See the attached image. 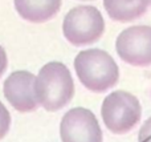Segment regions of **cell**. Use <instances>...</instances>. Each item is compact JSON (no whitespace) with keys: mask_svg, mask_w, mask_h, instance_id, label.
<instances>
[{"mask_svg":"<svg viewBox=\"0 0 151 142\" xmlns=\"http://www.w3.org/2000/svg\"><path fill=\"white\" fill-rule=\"evenodd\" d=\"M35 94L39 105L48 112L68 105L74 96V81L68 66L58 61L45 64L35 79Z\"/></svg>","mask_w":151,"mask_h":142,"instance_id":"obj_1","label":"cell"},{"mask_svg":"<svg viewBox=\"0 0 151 142\" xmlns=\"http://www.w3.org/2000/svg\"><path fill=\"white\" fill-rule=\"evenodd\" d=\"M74 71L81 84L94 93L111 89L119 80L115 60L99 48L81 50L74 58Z\"/></svg>","mask_w":151,"mask_h":142,"instance_id":"obj_2","label":"cell"},{"mask_svg":"<svg viewBox=\"0 0 151 142\" xmlns=\"http://www.w3.org/2000/svg\"><path fill=\"white\" fill-rule=\"evenodd\" d=\"M105 126L113 134H126L139 122L142 106L134 94L126 90H115L105 97L101 106Z\"/></svg>","mask_w":151,"mask_h":142,"instance_id":"obj_3","label":"cell"},{"mask_svg":"<svg viewBox=\"0 0 151 142\" xmlns=\"http://www.w3.org/2000/svg\"><path fill=\"white\" fill-rule=\"evenodd\" d=\"M105 32V20L93 5H78L69 11L63 21L65 39L76 47L98 41Z\"/></svg>","mask_w":151,"mask_h":142,"instance_id":"obj_4","label":"cell"},{"mask_svg":"<svg viewBox=\"0 0 151 142\" xmlns=\"http://www.w3.org/2000/svg\"><path fill=\"white\" fill-rule=\"evenodd\" d=\"M115 50L125 63L133 66L151 65V27L133 25L118 35Z\"/></svg>","mask_w":151,"mask_h":142,"instance_id":"obj_5","label":"cell"},{"mask_svg":"<svg viewBox=\"0 0 151 142\" xmlns=\"http://www.w3.org/2000/svg\"><path fill=\"white\" fill-rule=\"evenodd\" d=\"M60 137L63 142H104L98 120L86 108H73L64 114Z\"/></svg>","mask_w":151,"mask_h":142,"instance_id":"obj_6","label":"cell"},{"mask_svg":"<svg viewBox=\"0 0 151 142\" xmlns=\"http://www.w3.org/2000/svg\"><path fill=\"white\" fill-rule=\"evenodd\" d=\"M35 79L36 76L28 71H16L4 81V97L20 113L33 112L39 106L35 94Z\"/></svg>","mask_w":151,"mask_h":142,"instance_id":"obj_7","label":"cell"},{"mask_svg":"<svg viewBox=\"0 0 151 142\" xmlns=\"http://www.w3.org/2000/svg\"><path fill=\"white\" fill-rule=\"evenodd\" d=\"M17 13L31 23H45L61 9L63 0H13Z\"/></svg>","mask_w":151,"mask_h":142,"instance_id":"obj_8","label":"cell"},{"mask_svg":"<svg viewBox=\"0 0 151 142\" xmlns=\"http://www.w3.org/2000/svg\"><path fill=\"white\" fill-rule=\"evenodd\" d=\"M149 0H104V7L110 19L119 23H130L146 13Z\"/></svg>","mask_w":151,"mask_h":142,"instance_id":"obj_9","label":"cell"},{"mask_svg":"<svg viewBox=\"0 0 151 142\" xmlns=\"http://www.w3.org/2000/svg\"><path fill=\"white\" fill-rule=\"evenodd\" d=\"M11 126V114L8 109L4 106V104L0 102V140L7 136Z\"/></svg>","mask_w":151,"mask_h":142,"instance_id":"obj_10","label":"cell"},{"mask_svg":"<svg viewBox=\"0 0 151 142\" xmlns=\"http://www.w3.org/2000/svg\"><path fill=\"white\" fill-rule=\"evenodd\" d=\"M138 142H151V117L145 121L139 129Z\"/></svg>","mask_w":151,"mask_h":142,"instance_id":"obj_11","label":"cell"},{"mask_svg":"<svg viewBox=\"0 0 151 142\" xmlns=\"http://www.w3.org/2000/svg\"><path fill=\"white\" fill-rule=\"evenodd\" d=\"M8 66V58H7V53H5V49L0 45V77L4 74V72L7 71Z\"/></svg>","mask_w":151,"mask_h":142,"instance_id":"obj_12","label":"cell"},{"mask_svg":"<svg viewBox=\"0 0 151 142\" xmlns=\"http://www.w3.org/2000/svg\"><path fill=\"white\" fill-rule=\"evenodd\" d=\"M83 1H90V0H83Z\"/></svg>","mask_w":151,"mask_h":142,"instance_id":"obj_13","label":"cell"},{"mask_svg":"<svg viewBox=\"0 0 151 142\" xmlns=\"http://www.w3.org/2000/svg\"><path fill=\"white\" fill-rule=\"evenodd\" d=\"M149 1H150V4H151V0H149Z\"/></svg>","mask_w":151,"mask_h":142,"instance_id":"obj_14","label":"cell"}]
</instances>
